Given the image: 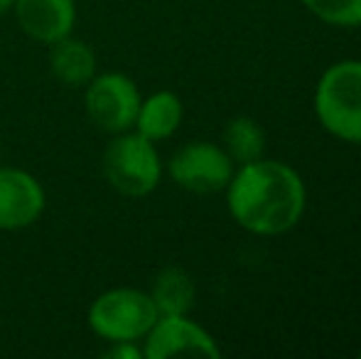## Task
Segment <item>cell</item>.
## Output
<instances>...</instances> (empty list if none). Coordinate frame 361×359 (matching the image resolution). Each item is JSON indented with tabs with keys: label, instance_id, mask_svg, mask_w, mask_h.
<instances>
[{
	"label": "cell",
	"instance_id": "cell-1",
	"mask_svg": "<svg viewBox=\"0 0 361 359\" xmlns=\"http://www.w3.org/2000/svg\"><path fill=\"white\" fill-rule=\"evenodd\" d=\"M231 217L253 234H283L305 209V185L293 168L276 160H253L228 182Z\"/></svg>",
	"mask_w": 361,
	"mask_h": 359
},
{
	"label": "cell",
	"instance_id": "cell-2",
	"mask_svg": "<svg viewBox=\"0 0 361 359\" xmlns=\"http://www.w3.org/2000/svg\"><path fill=\"white\" fill-rule=\"evenodd\" d=\"M314 111L332 135L361 143V62H339L322 74Z\"/></svg>",
	"mask_w": 361,
	"mask_h": 359
},
{
	"label": "cell",
	"instance_id": "cell-3",
	"mask_svg": "<svg viewBox=\"0 0 361 359\" xmlns=\"http://www.w3.org/2000/svg\"><path fill=\"white\" fill-rule=\"evenodd\" d=\"M160 317L150 293L138 288H114L91 303L89 327L96 337L111 342H138Z\"/></svg>",
	"mask_w": 361,
	"mask_h": 359
},
{
	"label": "cell",
	"instance_id": "cell-4",
	"mask_svg": "<svg viewBox=\"0 0 361 359\" xmlns=\"http://www.w3.org/2000/svg\"><path fill=\"white\" fill-rule=\"evenodd\" d=\"M104 175L116 192L126 197H145L162 178V163L155 143L138 130L116 133L104 150Z\"/></svg>",
	"mask_w": 361,
	"mask_h": 359
},
{
	"label": "cell",
	"instance_id": "cell-5",
	"mask_svg": "<svg viewBox=\"0 0 361 359\" xmlns=\"http://www.w3.org/2000/svg\"><path fill=\"white\" fill-rule=\"evenodd\" d=\"M140 91L130 77L121 72L96 74L86 84L84 106L91 123L104 133H126L135 126L140 109Z\"/></svg>",
	"mask_w": 361,
	"mask_h": 359
},
{
	"label": "cell",
	"instance_id": "cell-6",
	"mask_svg": "<svg viewBox=\"0 0 361 359\" xmlns=\"http://www.w3.org/2000/svg\"><path fill=\"white\" fill-rule=\"evenodd\" d=\"M170 175L187 192H197V195L219 192L233 178L231 155L214 143L197 140L172 155Z\"/></svg>",
	"mask_w": 361,
	"mask_h": 359
},
{
	"label": "cell",
	"instance_id": "cell-7",
	"mask_svg": "<svg viewBox=\"0 0 361 359\" xmlns=\"http://www.w3.org/2000/svg\"><path fill=\"white\" fill-rule=\"evenodd\" d=\"M219 347L214 337L187 320V315H160L150 332L145 335L143 357L167 359V357H209L219 359Z\"/></svg>",
	"mask_w": 361,
	"mask_h": 359
},
{
	"label": "cell",
	"instance_id": "cell-8",
	"mask_svg": "<svg viewBox=\"0 0 361 359\" xmlns=\"http://www.w3.org/2000/svg\"><path fill=\"white\" fill-rule=\"evenodd\" d=\"M44 212V190L20 168H0V231L32 226Z\"/></svg>",
	"mask_w": 361,
	"mask_h": 359
},
{
	"label": "cell",
	"instance_id": "cell-9",
	"mask_svg": "<svg viewBox=\"0 0 361 359\" xmlns=\"http://www.w3.org/2000/svg\"><path fill=\"white\" fill-rule=\"evenodd\" d=\"M20 30L39 44H54L69 37L76 23L74 0H15Z\"/></svg>",
	"mask_w": 361,
	"mask_h": 359
},
{
	"label": "cell",
	"instance_id": "cell-10",
	"mask_svg": "<svg viewBox=\"0 0 361 359\" xmlns=\"http://www.w3.org/2000/svg\"><path fill=\"white\" fill-rule=\"evenodd\" d=\"M49 47H52L49 49V69L59 84L69 89H81L96 77V54L86 42L69 35Z\"/></svg>",
	"mask_w": 361,
	"mask_h": 359
},
{
	"label": "cell",
	"instance_id": "cell-11",
	"mask_svg": "<svg viewBox=\"0 0 361 359\" xmlns=\"http://www.w3.org/2000/svg\"><path fill=\"white\" fill-rule=\"evenodd\" d=\"M182 123V101L172 91H155L140 101L138 118H135L133 128L147 140H165L180 128Z\"/></svg>",
	"mask_w": 361,
	"mask_h": 359
},
{
	"label": "cell",
	"instance_id": "cell-12",
	"mask_svg": "<svg viewBox=\"0 0 361 359\" xmlns=\"http://www.w3.org/2000/svg\"><path fill=\"white\" fill-rule=\"evenodd\" d=\"M150 298L160 315H187L195 303V283L187 271L170 266L157 273Z\"/></svg>",
	"mask_w": 361,
	"mask_h": 359
},
{
	"label": "cell",
	"instance_id": "cell-13",
	"mask_svg": "<svg viewBox=\"0 0 361 359\" xmlns=\"http://www.w3.org/2000/svg\"><path fill=\"white\" fill-rule=\"evenodd\" d=\"M224 143H226V153L233 160H238L241 165L253 163V160H261L263 143H266V135H263L261 126L251 118H233L231 123L224 130Z\"/></svg>",
	"mask_w": 361,
	"mask_h": 359
},
{
	"label": "cell",
	"instance_id": "cell-14",
	"mask_svg": "<svg viewBox=\"0 0 361 359\" xmlns=\"http://www.w3.org/2000/svg\"><path fill=\"white\" fill-rule=\"evenodd\" d=\"M310 13L337 28H359L361 0H302Z\"/></svg>",
	"mask_w": 361,
	"mask_h": 359
},
{
	"label": "cell",
	"instance_id": "cell-15",
	"mask_svg": "<svg viewBox=\"0 0 361 359\" xmlns=\"http://www.w3.org/2000/svg\"><path fill=\"white\" fill-rule=\"evenodd\" d=\"M106 357L111 359H140L143 350L135 342H111V350L106 352Z\"/></svg>",
	"mask_w": 361,
	"mask_h": 359
},
{
	"label": "cell",
	"instance_id": "cell-16",
	"mask_svg": "<svg viewBox=\"0 0 361 359\" xmlns=\"http://www.w3.org/2000/svg\"><path fill=\"white\" fill-rule=\"evenodd\" d=\"M15 0H0V15H5L8 10H13Z\"/></svg>",
	"mask_w": 361,
	"mask_h": 359
}]
</instances>
